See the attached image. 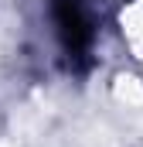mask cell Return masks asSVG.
Instances as JSON below:
<instances>
[{
  "label": "cell",
  "instance_id": "cell-1",
  "mask_svg": "<svg viewBox=\"0 0 143 147\" xmlns=\"http://www.w3.org/2000/svg\"><path fill=\"white\" fill-rule=\"evenodd\" d=\"M51 17H55V31H58L68 65L75 69L89 65L92 45H96V21L89 14V3L85 0H51Z\"/></svg>",
  "mask_w": 143,
  "mask_h": 147
}]
</instances>
